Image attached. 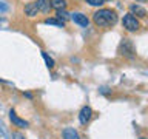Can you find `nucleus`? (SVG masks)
I'll use <instances>...</instances> for the list:
<instances>
[{"label": "nucleus", "mask_w": 148, "mask_h": 139, "mask_svg": "<svg viewBox=\"0 0 148 139\" xmlns=\"http://www.w3.org/2000/svg\"><path fill=\"white\" fill-rule=\"evenodd\" d=\"M92 22L99 28H108L114 26L117 23V12L110 8H100L92 14Z\"/></svg>", "instance_id": "nucleus-1"}, {"label": "nucleus", "mask_w": 148, "mask_h": 139, "mask_svg": "<svg viewBox=\"0 0 148 139\" xmlns=\"http://www.w3.org/2000/svg\"><path fill=\"white\" fill-rule=\"evenodd\" d=\"M122 26L130 32H136V31H139V28H140V22H139V19H136L134 16H131V14L128 12V14H125L123 19H122Z\"/></svg>", "instance_id": "nucleus-2"}, {"label": "nucleus", "mask_w": 148, "mask_h": 139, "mask_svg": "<svg viewBox=\"0 0 148 139\" xmlns=\"http://www.w3.org/2000/svg\"><path fill=\"white\" fill-rule=\"evenodd\" d=\"M119 51H120L122 56H125V57H134V54H136L134 53V46H133L130 39H122V43H120Z\"/></svg>", "instance_id": "nucleus-3"}, {"label": "nucleus", "mask_w": 148, "mask_h": 139, "mask_svg": "<svg viewBox=\"0 0 148 139\" xmlns=\"http://www.w3.org/2000/svg\"><path fill=\"white\" fill-rule=\"evenodd\" d=\"M91 118H92V110H91V107H90V105L82 107L80 113H79V120H80V124H82V125H86V124L91 120Z\"/></svg>", "instance_id": "nucleus-4"}, {"label": "nucleus", "mask_w": 148, "mask_h": 139, "mask_svg": "<svg viewBox=\"0 0 148 139\" xmlns=\"http://www.w3.org/2000/svg\"><path fill=\"white\" fill-rule=\"evenodd\" d=\"M71 20L76 23V25L83 26V28H86L88 25H90V19H88L83 12H74V14H71Z\"/></svg>", "instance_id": "nucleus-5"}, {"label": "nucleus", "mask_w": 148, "mask_h": 139, "mask_svg": "<svg viewBox=\"0 0 148 139\" xmlns=\"http://www.w3.org/2000/svg\"><path fill=\"white\" fill-rule=\"evenodd\" d=\"M130 14L136 19H145L147 17V9L140 5H130Z\"/></svg>", "instance_id": "nucleus-6"}, {"label": "nucleus", "mask_w": 148, "mask_h": 139, "mask_svg": "<svg viewBox=\"0 0 148 139\" xmlns=\"http://www.w3.org/2000/svg\"><path fill=\"white\" fill-rule=\"evenodd\" d=\"M9 119H11V122H12L14 125H16V127H18V128H26L28 125H29L25 119H20V118H18L14 110L9 111Z\"/></svg>", "instance_id": "nucleus-7"}, {"label": "nucleus", "mask_w": 148, "mask_h": 139, "mask_svg": "<svg viewBox=\"0 0 148 139\" xmlns=\"http://www.w3.org/2000/svg\"><path fill=\"white\" fill-rule=\"evenodd\" d=\"M23 11H25V16H28V17H36L37 14H39V8H37L36 2H29V3L25 5Z\"/></svg>", "instance_id": "nucleus-8"}, {"label": "nucleus", "mask_w": 148, "mask_h": 139, "mask_svg": "<svg viewBox=\"0 0 148 139\" xmlns=\"http://www.w3.org/2000/svg\"><path fill=\"white\" fill-rule=\"evenodd\" d=\"M36 5H37V8H39V12H43V14H48V12H51V9H53L51 0H36Z\"/></svg>", "instance_id": "nucleus-9"}, {"label": "nucleus", "mask_w": 148, "mask_h": 139, "mask_svg": "<svg viewBox=\"0 0 148 139\" xmlns=\"http://www.w3.org/2000/svg\"><path fill=\"white\" fill-rule=\"evenodd\" d=\"M62 138L63 139H79V138H80V134H79L74 128L68 127V128H65L62 131Z\"/></svg>", "instance_id": "nucleus-10"}, {"label": "nucleus", "mask_w": 148, "mask_h": 139, "mask_svg": "<svg viewBox=\"0 0 148 139\" xmlns=\"http://www.w3.org/2000/svg\"><path fill=\"white\" fill-rule=\"evenodd\" d=\"M45 23H46V25H56V26H59V28H63V26H65V22L59 20V19H56V17H49V19H46Z\"/></svg>", "instance_id": "nucleus-11"}, {"label": "nucleus", "mask_w": 148, "mask_h": 139, "mask_svg": "<svg viewBox=\"0 0 148 139\" xmlns=\"http://www.w3.org/2000/svg\"><path fill=\"white\" fill-rule=\"evenodd\" d=\"M51 6L56 8L59 11V9H65L66 8V0H51Z\"/></svg>", "instance_id": "nucleus-12"}, {"label": "nucleus", "mask_w": 148, "mask_h": 139, "mask_svg": "<svg viewBox=\"0 0 148 139\" xmlns=\"http://www.w3.org/2000/svg\"><path fill=\"white\" fill-rule=\"evenodd\" d=\"M42 57H43L45 59V62H46V67H48V68H54V59L53 57H49V56L48 54H46L45 53V51H42Z\"/></svg>", "instance_id": "nucleus-13"}, {"label": "nucleus", "mask_w": 148, "mask_h": 139, "mask_svg": "<svg viewBox=\"0 0 148 139\" xmlns=\"http://www.w3.org/2000/svg\"><path fill=\"white\" fill-rule=\"evenodd\" d=\"M57 19L62 20V22H65V19H68V12L65 11V9H59L57 11Z\"/></svg>", "instance_id": "nucleus-14"}, {"label": "nucleus", "mask_w": 148, "mask_h": 139, "mask_svg": "<svg viewBox=\"0 0 148 139\" xmlns=\"http://www.w3.org/2000/svg\"><path fill=\"white\" fill-rule=\"evenodd\" d=\"M88 5H91V6H102V5L105 3V0H85Z\"/></svg>", "instance_id": "nucleus-15"}, {"label": "nucleus", "mask_w": 148, "mask_h": 139, "mask_svg": "<svg viewBox=\"0 0 148 139\" xmlns=\"http://www.w3.org/2000/svg\"><path fill=\"white\" fill-rule=\"evenodd\" d=\"M12 138H14V139H25V136H23V134H20V133H12Z\"/></svg>", "instance_id": "nucleus-16"}, {"label": "nucleus", "mask_w": 148, "mask_h": 139, "mask_svg": "<svg viewBox=\"0 0 148 139\" xmlns=\"http://www.w3.org/2000/svg\"><path fill=\"white\" fill-rule=\"evenodd\" d=\"M23 96H26L28 99H32V94H31V93H23Z\"/></svg>", "instance_id": "nucleus-17"}, {"label": "nucleus", "mask_w": 148, "mask_h": 139, "mask_svg": "<svg viewBox=\"0 0 148 139\" xmlns=\"http://www.w3.org/2000/svg\"><path fill=\"white\" fill-rule=\"evenodd\" d=\"M136 2H140V3H145L147 0H136Z\"/></svg>", "instance_id": "nucleus-18"}, {"label": "nucleus", "mask_w": 148, "mask_h": 139, "mask_svg": "<svg viewBox=\"0 0 148 139\" xmlns=\"http://www.w3.org/2000/svg\"><path fill=\"white\" fill-rule=\"evenodd\" d=\"M139 139H147V138H145V136H142V138H139Z\"/></svg>", "instance_id": "nucleus-19"}, {"label": "nucleus", "mask_w": 148, "mask_h": 139, "mask_svg": "<svg viewBox=\"0 0 148 139\" xmlns=\"http://www.w3.org/2000/svg\"><path fill=\"white\" fill-rule=\"evenodd\" d=\"M79 139H85V138H82V136H80V138H79Z\"/></svg>", "instance_id": "nucleus-20"}]
</instances>
